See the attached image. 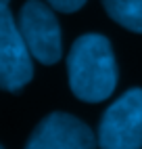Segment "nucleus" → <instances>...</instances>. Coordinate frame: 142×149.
Here are the masks:
<instances>
[{
	"instance_id": "nucleus-1",
	"label": "nucleus",
	"mask_w": 142,
	"mask_h": 149,
	"mask_svg": "<svg viewBox=\"0 0 142 149\" xmlns=\"http://www.w3.org/2000/svg\"><path fill=\"white\" fill-rule=\"evenodd\" d=\"M69 86L79 101L100 103L117 86V63L111 42L100 34H84L67 55Z\"/></svg>"
},
{
	"instance_id": "nucleus-2",
	"label": "nucleus",
	"mask_w": 142,
	"mask_h": 149,
	"mask_svg": "<svg viewBox=\"0 0 142 149\" xmlns=\"http://www.w3.org/2000/svg\"><path fill=\"white\" fill-rule=\"evenodd\" d=\"M100 149H142V88L123 93L98 124Z\"/></svg>"
},
{
	"instance_id": "nucleus-3",
	"label": "nucleus",
	"mask_w": 142,
	"mask_h": 149,
	"mask_svg": "<svg viewBox=\"0 0 142 149\" xmlns=\"http://www.w3.org/2000/svg\"><path fill=\"white\" fill-rule=\"evenodd\" d=\"M34 78L32 53L6 4H0V88L19 93Z\"/></svg>"
},
{
	"instance_id": "nucleus-4",
	"label": "nucleus",
	"mask_w": 142,
	"mask_h": 149,
	"mask_svg": "<svg viewBox=\"0 0 142 149\" xmlns=\"http://www.w3.org/2000/svg\"><path fill=\"white\" fill-rule=\"evenodd\" d=\"M17 25L34 59L44 65H52L61 59V27L44 2L27 0L19 11Z\"/></svg>"
},
{
	"instance_id": "nucleus-5",
	"label": "nucleus",
	"mask_w": 142,
	"mask_h": 149,
	"mask_svg": "<svg viewBox=\"0 0 142 149\" xmlns=\"http://www.w3.org/2000/svg\"><path fill=\"white\" fill-rule=\"evenodd\" d=\"M96 145L98 139L82 120L54 111L34 128L25 149H96Z\"/></svg>"
},
{
	"instance_id": "nucleus-6",
	"label": "nucleus",
	"mask_w": 142,
	"mask_h": 149,
	"mask_svg": "<svg viewBox=\"0 0 142 149\" xmlns=\"http://www.w3.org/2000/svg\"><path fill=\"white\" fill-rule=\"evenodd\" d=\"M103 6L113 21L142 34V0H103Z\"/></svg>"
},
{
	"instance_id": "nucleus-7",
	"label": "nucleus",
	"mask_w": 142,
	"mask_h": 149,
	"mask_svg": "<svg viewBox=\"0 0 142 149\" xmlns=\"http://www.w3.org/2000/svg\"><path fill=\"white\" fill-rule=\"evenodd\" d=\"M46 2L61 13H73L86 4V0H46Z\"/></svg>"
},
{
	"instance_id": "nucleus-8",
	"label": "nucleus",
	"mask_w": 142,
	"mask_h": 149,
	"mask_svg": "<svg viewBox=\"0 0 142 149\" xmlns=\"http://www.w3.org/2000/svg\"><path fill=\"white\" fill-rule=\"evenodd\" d=\"M0 4H8V0H0Z\"/></svg>"
},
{
	"instance_id": "nucleus-9",
	"label": "nucleus",
	"mask_w": 142,
	"mask_h": 149,
	"mask_svg": "<svg viewBox=\"0 0 142 149\" xmlns=\"http://www.w3.org/2000/svg\"><path fill=\"white\" fill-rule=\"evenodd\" d=\"M0 149H2V145H0Z\"/></svg>"
}]
</instances>
